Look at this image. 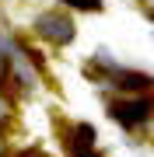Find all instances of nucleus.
<instances>
[{
  "instance_id": "nucleus-1",
  "label": "nucleus",
  "mask_w": 154,
  "mask_h": 157,
  "mask_svg": "<svg viewBox=\"0 0 154 157\" xmlns=\"http://www.w3.org/2000/svg\"><path fill=\"white\" fill-rule=\"evenodd\" d=\"M151 108H154L151 101H119V105H112V112L123 126H140L151 115Z\"/></svg>"
},
{
  "instance_id": "nucleus-2",
  "label": "nucleus",
  "mask_w": 154,
  "mask_h": 157,
  "mask_svg": "<svg viewBox=\"0 0 154 157\" xmlns=\"http://www.w3.org/2000/svg\"><path fill=\"white\" fill-rule=\"evenodd\" d=\"M39 32L42 35H49V39H56V42H70L74 39V28H70V21L67 17H39Z\"/></svg>"
},
{
  "instance_id": "nucleus-3",
  "label": "nucleus",
  "mask_w": 154,
  "mask_h": 157,
  "mask_svg": "<svg viewBox=\"0 0 154 157\" xmlns=\"http://www.w3.org/2000/svg\"><path fill=\"white\" fill-rule=\"evenodd\" d=\"M154 84L151 77H144V73H119V87H126V91H147Z\"/></svg>"
},
{
  "instance_id": "nucleus-4",
  "label": "nucleus",
  "mask_w": 154,
  "mask_h": 157,
  "mask_svg": "<svg viewBox=\"0 0 154 157\" xmlns=\"http://www.w3.org/2000/svg\"><path fill=\"white\" fill-rule=\"evenodd\" d=\"M70 7H81V11H98V0H63Z\"/></svg>"
},
{
  "instance_id": "nucleus-5",
  "label": "nucleus",
  "mask_w": 154,
  "mask_h": 157,
  "mask_svg": "<svg viewBox=\"0 0 154 157\" xmlns=\"http://www.w3.org/2000/svg\"><path fill=\"white\" fill-rule=\"evenodd\" d=\"M21 157H39V154H21Z\"/></svg>"
}]
</instances>
